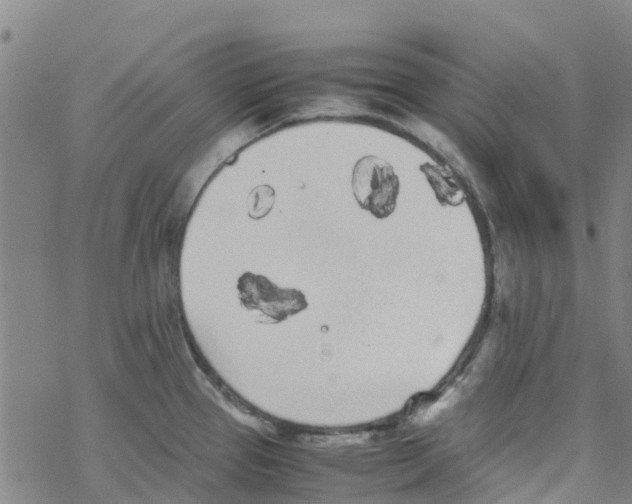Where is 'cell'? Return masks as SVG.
<instances>
[{
	"label": "cell",
	"instance_id": "obj_2",
	"mask_svg": "<svg viewBox=\"0 0 632 504\" xmlns=\"http://www.w3.org/2000/svg\"><path fill=\"white\" fill-rule=\"evenodd\" d=\"M241 303L249 310H258L269 318H279L278 304L284 292L266 277L252 272L244 273L238 280Z\"/></svg>",
	"mask_w": 632,
	"mask_h": 504
},
{
	"label": "cell",
	"instance_id": "obj_1",
	"mask_svg": "<svg viewBox=\"0 0 632 504\" xmlns=\"http://www.w3.org/2000/svg\"><path fill=\"white\" fill-rule=\"evenodd\" d=\"M352 189L363 209L377 217H385L394 209L399 182L387 162L376 156H366L354 167Z\"/></svg>",
	"mask_w": 632,
	"mask_h": 504
},
{
	"label": "cell",
	"instance_id": "obj_3",
	"mask_svg": "<svg viewBox=\"0 0 632 504\" xmlns=\"http://www.w3.org/2000/svg\"><path fill=\"white\" fill-rule=\"evenodd\" d=\"M274 203V191L269 186L256 187L248 198V213L254 219L265 216Z\"/></svg>",
	"mask_w": 632,
	"mask_h": 504
}]
</instances>
